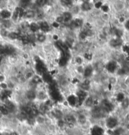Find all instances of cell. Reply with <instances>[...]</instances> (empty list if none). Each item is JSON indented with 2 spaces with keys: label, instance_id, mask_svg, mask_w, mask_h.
Wrapping results in <instances>:
<instances>
[{
  "label": "cell",
  "instance_id": "6da1fadb",
  "mask_svg": "<svg viewBox=\"0 0 129 135\" xmlns=\"http://www.w3.org/2000/svg\"><path fill=\"white\" fill-rule=\"evenodd\" d=\"M118 120L116 117L113 116H110L106 117L105 119V126L108 129L114 130L118 126Z\"/></svg>",
  "mask_w": 129,
  "mask_h": 135
},
{
  "label": "cell",
  "instance_id": "7a4b0ae2",
  "mask_svg": "<svg viewBox=\"0 0 129 135\" xmlns=\"http://www.w3.org/2000/svg\"><path fill=\"white\" fill-rule=\"evenodd\" d=\"M24 14H25L24 9H23L21 7H17L16 8L15 11H13L11 17H12L13 19L14 20H17L19 19V18H22V17H24Z\"/></svg>",
  "mask_w": 129,
  "mask_h": 135
},
{
  "label": "cell",
  "instance_id": "3957f363",
  "mask_svg": "<svg viewBox=\"0 0 129 135\" xmlns=\"http://www.w3.org/2000/svg\"><path fill=\"white\" fill-rule=\"evenodd\" d=\"M102 107L108 113H110V112L113 111V110L115 109V105L113 104L112 102L108 100H104L102 102Z\"/></svg>",
  "mask_w": 129,
  "mask_h": 135
},
{
  "label": "cell",
  "instance_id": "277c9868",
  "mask_svg": "<svg viewBox=\"0 0 129 135\" xmlns=\"http://www.w3.org/2000/svg\"><path fill=\"white\" fill-rule=\"evenodd\" d=\"M77 97L78 99V103L79 105H82L87 99V92L82 90H80L77 92Z\"/></svg>",
  "mask_w": 129,
  "mask_h": 135
},
{
  "label": "cell",
  "instance_id": "5b68a950",
  "mask_svg": "<svg viewBox=\"0 0 129 135\" xmlns=\"http://www.w3.org/2000/svg\"><path fill=\"white\" fill-rule=\"evenodd\" d=\"M105 131L101 126L99 125H95L90 130L91 135H104Z\"/></svg>",
  "mask_w": 129,
  "mask_h": 135
},
{
  "label": "cell",
  "instance_id": "8992f818",
  "mask_svg": "<svg viewBox=\"0 0 129 135\" xmlns=\"http://www.w3.org/2000/svg\"><path fill=\"white\" fill-rule=\"evenodd\" d=\"M46 66L44 63L42 61H41V60H38L36 64V70L37 72L38 73L44 74V73L46 72Z\"/></svg>",
  "mask_w": 129,
  "mask_h": 135
},
{
  "label": "cell",
  "instance_id": "52a82bcc",
  "mask_svg": "<svg viewBox=\"0 0 129 135\" xmlns=\"http://www.w3.org/2000/svg\"><path fill=\"white\" fill-rule=\"evenodd\" d=\"M77 123L80 126H84L85 124H87V117L85 115V114L80 113L78 114V116L76 117Z\"/></svg>",
  "mask_w": 129,
  "mask_h": 135
},
{
  "label": "cell",
  "instance_id": "ba28073f",
  "mask_svg": "<svg viewBox=\"0 0 129 135\" xmlns=\"http://www.w3.org/2000/svg\"><path fill=\"white\" fill-rule=\"evenodd\" d=\"M66 100H67L68 104L72 107L76 106L77 104H78L77 97L75 95H70L66 99Z\"/></svg>",
  "mask_w": 129,
  "mask_h": 135
},
{
  "label": "cell",
  "instance_id": "9c48e42d",
  "mask_svg": "<svg viewBox=\"0 0 129 135\" xmlns=\"http://www.w3.org/2000/svg\"><path fill=\"white\" fill-rule=\"evenodd\" d=\"M117 68L116 63L115 61H110L108 63H107L106 66V69L108 72L111 73H113L115 72Z\"/></svg>",
  "mask_w": 129,
  "mask_h": 135
},
{
  "label": "cell",
  "instance_id": "30bf717a",
  "mask_svg": "<svg viewBox=\"0 0 129 135\" xmlns=\"http://www.w3.org/2000/svg\"><path fill=\"white\" fill-rule=\"evenodd\" d=\"M11 16H12V14L11 13V11L6 10V9H3L0 11V18H1V19H3V20L9 19L10 17H11Z\"/></svg>",
  "mask_w": 129,
  "mask_h": 135
},
{
  "label": "cell",
  "instance_id": "8fae6325",
  "mask_svg": "<svg viewBox=\"0 0 129 135\" xmlns=\"http://www.w3.org/2000/svg\"><path fill=\"white\" fill-rule=\"evenodd\" d=\"M93 72V68L91 65H88L87 66L85 69L84 70V76L86 78H88L90 76H91Z\"/></svg>",
  "mask_w": 129,
  "mask_h": 135
},
{
  "label": "cell",
  "instance_id": "7c38bea8",
  "mask_svg": "<svg viewBox=\"0 0 129 135\" xmlns=\"http://www.w3.org/2000/svg\"><path fill=\"white\" fill-rule=\"evenodd\" d=\"M82 25H83V20L81 18H76L70 23V26L74 29L82 27Z\"/></svg>",
  "mask_w": 129,
  "mask_h": 135
},
{
  "label": "cell",
  "instance_id": "4fadbf2b",
  "mask_svg": "<svg viewBox=\"0 0 129 135\" xmlns=\"http://www.w3.org/2000/svg\"><path fill=\"white\" fill-rule=\"evenodd\" d=\"M42 80L43 81L46 83H48L49 85L53 83V78H52L51 75L50 73H44V74H42Z\"/></svg>",
  "mask_w": 129,
  "mask_h": 135
},
{
  "label": "cell",
  "instance_id": "5bb4252c",
  "mask_svg": "<svg viewBox=\"0 0 129 135\" xmlns=\"http://www.w3.org/2000/svg\"><path fill=\"white\" fill-rule=\"evenodd\" d=\"M39 25L40 29L44 32H48L50 31V26L47 22H42Z\"/></svg>",
  "mask_w": 129,
  "mask_h": 135
},
{
  "label": "cell",
  "instance_id": "9a60e30c",
  "mask_svg": "<svg viewBox=\"0 0 129 135\" xmlns=\"http://www.w3.org/2000/svg\"><path fill=\"white\" fill-rule=\"evenodd\" d=\"M122 44V40L121 39H112V40H110V44L111 47H117L118 46H120Z\"/></svg>",
  "mask_w": 129,
  "mask_h": 135
},
{
  "label": "cell",
  "instance_id": "2e32d148",
  "mask_svg": "<svg viewBox=\"0 0 129 135\" xmlns=\"http://www.w3.org/2000/svg\"><path fill=\"white\" fill-rule=\"evenodd\" d=\"M37 95L36 92L33 90H29L26 93V97L30 101H32V100H35L36 98Z\"/></svg>",
  "mask_w": 129,
  "mask_h": 135
},
{
  "label": "cell",
  "instance_id": "e0dca14e",
  "mask_svg": "<svg viewBox=\"0 0 129 135\" xmlns=\"http://www.w3.org/2000/svg\"><path fill=\"white\" fill-rule=\"evenodd\" d=\"M94 99H92V97H87V99H86V100H85V102H84L83 104H84L86 107H91L94 105Z\"/></svg>",
  "mask_w": 129,
  "mask_h": 135
},
{
  "label": "cell",
  "instance_id": "ac0fdd59",
  "mask_svg": "<svg viewBox=\"0 0 129 135\" xmlns=\"http://www.w3.org/2000/svg\"><path fill=\"white\" fill-rule=\"evenodd\" d=\"M29 29L30 30V31L33 33L37 32L38 30L40 29L39 27V25L38 24V23H35V22H32L29 25Z\"/></svg>",
  "mask_w": 129,
  "mask_h": 135
},
{
  "label": "cell",
  "instance_id": "d6986e66",
  "mask_svg": "<svg viewBox=\"0 0 129 135\" xmlns=\"http://www.w3.org/2000/svg\"><path fill=\"white\" fill-rule=\"evenodd\" d=\"M21 36L22 35H20L18 33L15 32H10L8 37L11 40H16V39H20Z\"/></svg>",
  "mask_w": 129,
  "mask_h": 135
},
{
  "label": "cell",
  "instance_id": "ffe728a7",
  "mask_svg": "<svg viewBox=\"0 0 129 135\" xmlns=\"http://www.w3.org/2000/svg\"><path fill=\"white\" fill-rule=\"evenodd\" d=\"M62 17H63V22H70L72 20V14H70V12H68V11L63 13V15H62Z\"/></svg>",
  "mask_w": 129,
  "mask_h": 135
},
{
  "label": "cell",
  "instance_id": "44dd1931",
  "mask_svg": "<svg viewBox=\"0 0 129 135\" xmlns=\"http://www.w3.org/2000/svg\"><path fill=\"white\" fill-rule=\"evenodd\" d=\"M81 9L85 11L90 10L91 9V5H90V3L89 1H84L81 5Z\"/></svg>",
  "mask_w": 129,
  "mask_h": 135
},
{
  "label": "cell",
  "instance_id": "7402d4cb",
  "mask_svg": "<svg viewBox=\"0 0 129 135\" xmlns=\"http://www.w3.org/2000/svg\"><path fill=\"white\" fill-rule=\"evenodd\" d=\"M35 17V13L32 10H28V11H25L24 16V17L27 18H32Z\"/></svg>",
  "mask_w": 129,
  "mask_h": 135
},
{
  "label": "cell",
  "instance_id": "603a6c76",
  "mask_svg": "<svg viewBox=\"0 0 129 135\" xmlns=\"http://www.w3.org/2000/svg\"><path fill=\"white\" fill-rule=\"evenodd\" d=\"M125 99V95L123 94V93H122V92H120V93H118L116 95V101L118 102L122 103Z\"/></svg>",
  "mask_w": 129,
  "mask_h": 135
},
{
  "label": "cell",
  "instance_id": "cb8c5ba5",
  "mask_svg": "<svg viewBox=\"0 0 129 135\" xmlns=\"http://www.w3.org/2000/svg\"><path fill=\"white\" fill-rule=\"evenodd\" d=\"M121 105H122V107L123 109H126L128 108L129 106V99H127V98H125L122 102Z\"/></svg>",
  "mask_w": 129,
  "mask_h": 135
},
{
  "label": "cell",
  "instance_id": "d4e9b609",
  "mask_svg": "<svg viewBox=\"0 0 129 135\" xmlns=\"http://www.w3.org/2000/svg\"><path fill=\"white\" fill-rule=\"evenodd\" d=\"M36 39L38 42H41V43H42V42H44L45 40H46V35H44V34H40L38 35Z\"/></svg>",
  "mask_w": 129,
  "mask_h": 135
},
{
  "label": "cell",
  "instance_id": "484cf974",
  "mask_svg": "<svg viewBox=\"0 0 129 135\" xmlns=\"http://www.w3.org/2000/svg\"><path fill=\"white\" fill-rule=\"evenodd\" d=\"M20 3V7L22 8L23 9L26 8L29 5H30V1H21Z\"/></svg>",
  "mask_w": 129,
  "mask_h": 135
},
{
  "label": "cell",
  "instance_id": "4316f807",
  "mask_svg": "<svg viewBox=\"0 0 129 135\" xmlns=\"http://www.w3.org/2000/svg\"><path fill=\"white\" fill-rule=\"evenodd\" d=\"M114 34H115V35H116L117 38H118V39H120L121 37L123 35V32H122V30L117 29H115V30H114Z\"/></svg>",
  "mask_w": 129,
  "mask_h": 135
},
{
  "label": "cell",
  "instance_id": "83f0119b",
  "mask_svg": "<svg viewBox=\"0 0 129 135\" xmlns=\"http://www.w3.org/2000/svg\"><path fill=\"white\" fill-rule=\"evenodd\" d=\"M9 34H10V32L6 29H2L0 31V34L3 37H8Z\"/></svg>",
  "mask_w": 129,
  "mask_h": 135
},
{
  "label": "cell",
  "instance_id": "f1b7e54d",
  "mask_svg": "<svg viewBox=\"0 0 129 135\" xmlns=\"http://www.w3.org/2000/svg\"><path fill=\"white\" fill-rule=\"evenodd\" d=\"M32 83H34V84H38V83L41 82V79L38 76H34L32 77Z\"/></svg>",
  "mask_w": 129,
  "mask_h": 135
},
{
  "label": "cell",
  "instance_id": "f546056e",
  "mask_svg": "<svg viewBox=\"0 0 129 135\" xmlns=\"http://www.w3.org/2000/svg\"><path fill=\"white\" fill-rule=\"evenodd\" d=\"M3 25L5 29H8V28L10 27V26H11V22H10L8 20H3Z\"/></svg>",
  "mask_w": 129,
  "mask_h": 135
},
{
  "label": "cell",
  "instance_id": "4dcf8cb0",
  "mask_svg": "<svg viewBox=\"0 0 129 135\" xmlns=\"http://www.w3.org/2000/svg\"><path fill=\"white\" fill-rule=\"evenodd\" d=\"M80 87H81V88H82V90L86 91V90H87L89 89L90 85L86 84V83H82V84H81Z\"/></svg>",
  "mask_w": 129,
  "mask_h": 135
},
{
  "label": "cell",
  "instance_id": "1f68e13d",
  "mask_svg": "<svg viewBox=\"0 0 129 135\" xmlns=\"http://www.w3.org/2000/svg\"><path fill=\"white\" fill-rule=\"evenodd\" d=\"M8 85L6 83H3V82L0 83V88H1V89H2V90L8 89Z\"/></svg>",
  "mask_w": 129,
  "mask_h": 135
},
{
  "label": "cell",
  "instance_id": "d6a6232c",
  "mask_svg": "<svg viewBox=\"0 0 129 135\" xmlns=\"http://www.w3.org/2000/svg\"><path fill=\"white\" fill-rule=\"evenodd\" d=\"M38 98L40 99V100H44L46 99V95L44 92H40V93L38 94Z\"/></svg>",
  "mask_w": 129,
  "mask_h": 135
},
{
  "label": "cell",
  "instance_id": "836d02e7",
  "mask_svg": "<svg viewBox=\"0 0 129 135\" xmlns=\"http://www.w3.org/2000/svg\"><path fill=\"white\" fill-rule=\"evenodd\" d=\"M29 25H30V24L27 23V22H24V23H22V25H21L22 28L24 29V30H26V29H29Z\"/></svg>",
  "mask_w": 129,
  "mask_h": 135
},
{
  "label": "cell",
  "instance_id": "e575fe53",
  "mask_svg": "<svg viewBox=\"0 0 129 135\" xmlns=\"http://www.w3.org/2000/svg\"><path fill=\"white\" fill-rule=\"evenodd\" d=\"M127 73V71H125V70L123 68H122L120 69L118 71V74L120 75H125V74Z\"/></svg>",
  "mask_w": 129,
  "mask_h": 135
},
{
  "label": "cell",
  "instance_id": "d590c367",
  "mask_svg": "<svg viewBox=\"0 0 129 135\" xmlns=\"http://www.w3.org/2000/svg\"><path fill=\"white\" fill-rule=\"evenodd\" d=\"M101 10L105 13L108 12V11H109V7L107 6V5H103V6H101Z\"/></svg>",
  "mask_w": 129,
  "mask_h": 135
},
{
  "label": "cell",
  "instance_id": "8d00e7d4",
  "mask_svg": "<svg viewBox=\"0 0 129 135\" xmlns=\"http://www.w3.org/2000/svg\"><path fill=\"white\" fill-rule=\"evenodd\" d=\"M79 37H80V38L81 39H85L86 37H87V35H86V34H85L84 32L82 31V32H81L80 34Z\"/></svg>",
  "mask_w": 129,
  "mask_h": 135
},
{
  "label": "cell",
  "instance_id": "74e56055",
  "mask_svg": "<svg viewBox=\"0 0 129 135\" xmlns=\"http://www.w3.org/2000/svg\"><path fill=\"white\" fill-rule=\"evenodd\" d=\"M84 58L87 60H91L92 59V55L89 53H86L84 54Z\"/></svg>",
  "mask_w": 129,
  "mask_h": 135
},
{
  "label": "cell",
  "instance_id": "f35d334b",
  "mask_svg": "<svg viewBox=\"0 0 129 135\" xmlns=\"http://www.w3.org/2000/svg\"><path fill=\"white\" fill-rule=\"evenodd\" d=\"M75 62L78 64H81L82 63V62H83V61H82V58H79V57H77V58L75 59Z\"/></svg>",
  "mask_w": 129,
  "mask_h": 135
},
{
  "label": "cell",
  "instance_id": "ab89813d",
  "mask_svg": "<svg viewBox=\"0 0 129 135\" xmlns=\"http://www.w3.org/2000/svg\"><path fill=\"white\" fill-rule=\"evenodd\" d=\"M56 22L58 23H62V22H63V17H58V18H57V19H56Z\"/></svg>",
  "mask_w": 129,
  "mask_h": 135
},
{
  "label": "cell",
  "instance_id": "60d3db41",
  "mask_svg": "<svg viewBox=\"0 0 129 135\" xmlns=\"http://www.w3.org/2000/svg\"><path fill=\"white\" fill-rule=\"evenodd\" d=\"M101 5L102 3L99 1V2H98L97 3H95V7L96 8H101Z\"/></svg>",
  "mask_w": 129,
  "mask_h": 135
},
{
  "label": "cell",
  "instance_id": "b9f144b4",
  "mask_svg": "<svg viewBox=\"0 0 129 135\" xmlns=\"http://www.w3.org/2000/svg\"><path fill=\"white\" fill-rule=\"evenodd\" d=\"M36 3H37V5H38L39 6H43L44 5H45V3H46V1H36Z\"/></svg>",
  "mask_w": 129,
  "mask_h": 135
},
{
  "label": "cell",
  "instance_id": "7bdbcfd3",
  "mask_svg": "<svg viewBox=\"0 0 129 135\" xmlns=\"http://www.w3.org/2000/svg\"><path fill=\"white\" fill-rule=\"evenodd\" d=\"M123 51L125 52L128 54V56H129V47L128 46H124L123 47Z\"/></svg>",
  "mask_w": 129,
  "mask_h": 135
},
{
  "label": "cell",
  "instance_id": "ee69618b",
  "mask_svg": "<svg viewBox=\"0 0 129 135\" xmlns=\"http://www.w3.org/2000/svg\"><path fill=\"white\" fill-rule=\"evenodd\" d=\"M62 2L64 3V5H66V6H69V5H72V1H63Z\"/></svg>",
  "mask_w": 129,
  "mask_h": 135
},
{
  "label": "cell",
  "instance_id": "f6af8a7d",
  "mask_svg": "<svg viewBox=\"0 0 129 135\" xmlns=\"http://www.w3.org/2000/svg\"><path fill=\"white\" fill-rule=\"evenodd\" d=\"M32 73L31 72L27 73L26 75L27 78H30L32 77Z\"/></svg>",
  "mask_w": 129,
  "mask_h": 135
},
{
  "label": "cell",
  "instance_id": "bcb514c9",
  "mask_svg": "<svg viewBox=\"0 0 129 135\" xmlns=\"http://www.w3.org/2000/svg\"><path fill=\"white\" fill-rule=\"evenodd\" d=\"M59 26H60V23H57L56 22H54V23H53V27H54L58 28V27H59Z\"/></svg>",
  "mask_w": 129,
  "mask_h": 135
},
{
  "label": "cell",
  "instance_id": "7dc6e473",
  "mask_svg": "<svg viewBox=\"0 0 129 135\" xmlns=\"http://www.w3.org/2000/svg\"><path fill=\"white\" fill-rule=\"evenodd\" d=\"M125 26L126 29L129 30V20L127 21V22L125 23Z\"/></svg>",
  "mask_w": 129,
  "mask_h": 135
},
{
  "label": "cell",
  "instance_id": "c3c4849f",
  "mask_svg": "<svg viewBox=\"0 0 129 135\" xmlns=\"http://www.w3.org/2000/svg\"><path fill=\"white\" fill-rule=\"evenodd\" d=\"M1 61H2V56L0 55V63L1 62Z\"/></svg>",
  "mask_w": 129,
  "mask_h": 135
},
{
  "label": "cell",
  "instance_id": "681fc988",
  "mask_svg": "<svg viewBox=\"0 0 129 135\" xmlns=\"http://www.w3.org/2000/svg\"><path fill=\"white\" fill-rule=\"evenodd\" d=\"M120 20L121 22H123L124 19H123V18H121V19H120Z\"/></svg>",
  "mask_w": 129,
  "mask_h": 135
},
{
  "label": "cell",
  "instance_id": "f907efd6",
  "mask_svg": "<svg viewBox=\"0 0 129 135\" xmlns=\"http://www.w3.org/2000/svg\"><path fill=\"white\" fill-rule=\"evenodd\" d=\"M128 93H129V89H128Z\"/></svg>",
  "mask_w": 129,
  "mask_h": 135
},
{
  "label": "cell",
  "instance_id": "816d5d0a",
  "mask_svg": "<svg viewBox=\"0 0 129 135\" xmlns=\"http://www.w3.org/2000/svg\"><path fill=\"white\" fill-rule=\"evenodd\" d=\"M0 89H1V88H0Z\"/></svg>",
  "mask_w": 129,
  "mask_h": 135
}]
</instances>
